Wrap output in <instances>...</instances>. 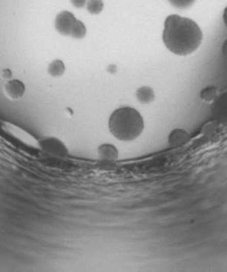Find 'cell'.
I'll return each mask as SVG.
<instances>
[{
  "instance_id": "obj_1",
  "label": "cell",
  "mask_w": 227,
  "mask_h": 272,
  "mask_svg": "<svg viewBox=\"0 0 227 272\" xmlns=\"http://www.w3.org/2000/svg\"><path fill=\"white\" fill-rule=\"evenodd\" d=\"M162 40L170 52L186 56L198 50L202 42V32L193 19L171 14L164 21Z\"/></svg>"
},
{
  "instance_id": "obj_2",
  "label": "cell",
  "mask_w": 227,
  "mask_h": 272,
  "mask_svg": "<svg viewBox=\"0 0 227 272\" xmlns=\"http://www.w3.org/2000/svg\"><path fill=\"white\" fill-rule=\"evenodd\" d=\"M108 129L115 139L121 142L136 140L143 133L144 119L132 107H120L108 119Z\"/></svg>"
},
{
  "instance_id": "obj_3",
  "label": "cell",
  "mask_w": 227,
  "mask_h": 272,
  "mask_svg": "<svg viewBox=\"0 0 227 272\" xmlns=\"http://www.w3.org/2000/svg\"><path fill=\"white\" fill-rule=\"evenodd\" d=\"M39 147L46 153L51 154L57 158H66L68 155V149L66 145L56 138H44L39 141Z\"/></svg>"
},
{
  "instance_id": "obj_4",
  "label": "cell",
  "mask_w": 227,
  "mask_h": 272,
  "mask_svg": "<svg viewBox=\"0 0 227 272\" xmlns=\"http://www.w3.org/2000/svg\"><path fill=\"white\" fill-rule=\"evenodd\" d=\"M77 21L75 15L70 11H62L54 19V27L58 34L62 36H71L72 29Z\"/></svg>"
},
{
  "instance_id": "obj_5",
  "label": "cell",
  "mask_w": 227,
  "mask_h": 272,
  "mask_svg": "<svg viewBox=\"0 0 227 272\" xmlns=\"http://www.w3.org/2000/svg\"><path fill=\"white\" fill-rule=\"evenodd\" d=\"M5 94L10 100H18L25 93V84L17 79H10L4 87Z\"/></svg>"
},
{
  "instance_id": "obj_6",
  "label": "cell",
  "mask_w": 227,
  "mask_h": 272,
  "mask_svg": "<svg viewBox=\"0 0 227 272\" xmlns=\"http://www.w3.org/2000/svg\"><path fill=\"white\" fill-rule=\"evenodd\" d=\"M97 153L98 157H100L104 161H116L118 159V155H119V152H118L117 148L113 144H102L98 146L97 148Z\"/></svg>"
},
{
  "instance_id": "obj_7",
  "label": "cell",
  "mask_w": 227,
  "mask_h": 272,
  "mask_svg": "<svg viewBox=\"0 0 227 272\" xmlns=\"http://www.w3.org/2000/svg\"><path fill=\"white\" fill-rule=\"evenodd\" d=\"M191 136L183 129H174L169 135V144L172 147H181L190 141Z\"/></svg>"
},
{
  "instance_id": "obj_8",
  "label": "cell",
  "mask_w": 227,
  "mask_h": 272,
  "mask_svg": "<svg viewBox=\"0 0 227 272\" xmlns=\"http://www.w3.org/2000/svg\"><path fill=\"white\" fill-rule=\"evenodd\" d=\"M136 99L142 104H151L155 100V91L151 86L143 85L136 90Z\"/></svg>"
},
{
  "instance_id": "obj_9",
  "label": "cell",
  "mask_w": 227,
  "mask_h": 272,
  "mask_svg": "<svg viewBox=\"0 0 227 272\" xmlns=\"http://www.w3.org/2000/svg\"><path fill=\"white\" fill-rule=\"evenodd\" d=\"M65 73V64L61 60H54L48 66V74L53 78H58Z\"/></svg>"
},
{
  "instance_id": "obj_10",
  "label": "cell",
  "mask_w": 227,
  "mask_h": 272,
  "mask_svg": "<svg viewBox=\"0 0 227 272\" xmlns=\"http://www.w3.org/2000/svg\"><path fill=\"white\" fill-rule=\"evenodd\" d=\"M88 12L93 15H97L102 13L104 9V3L103 0H88L86 6Z\"/></svg>"
},
{
  "instance_id": "obj_11",
  "label": "cell",
  "mask_w": 227,
  "mask_h": 272,
  "mask_svg": "<svg viewBox=\"0 0 227 272\" xmlns=\"http://www.w3.org/2000/svg\"><path fill=\"white\" fill-rule=\"evenodd\" d=\"M87 35V27L86 25L81 22L77 19L73 29H72V33H71V37L74 39H82L85 38Z\"/></svg>"
},
{
  "instance_id": "obj_12",
  "label": "cell",
  "mask_w": 227,
  "mask_h": 272,
  "mask_svg": "<svg viewBox=\"0 0 227 272\" xmlns=\"http://www.w3.org/2000/svg\"><path fill=\"white\" fill-rule=\"evenodd\" d=\"M176 9H187L194 5L195 0H168Z\"/></svg>"
},
{
  "instance_id": "obj_13",
  "label": "cell",
  "mask_w": 227,
  "mask_h": 272,
  "mask_svg": "<svg viewBox=\"0 0 227 272\" xmlns=\"http://www.w3.org/2000/svg\"><path fill=\"white\" fill-rule=\"evenodd\" d=\"M215 95H216V90L213 86H208L201 91V99L207 102L212 101L215 97Z\"/></svg>"
},
{
  "instance_id": "obj_14",
  "label": "cell",
  "mask_w": 227,
  "mask_h": 272,
  "mask_svg": "<svg viewBox=\"0 0 227 272\" xmlns=\"http://www.w3.org/2000/svg\"><path fill=\"white\" fill-rule=\"evenodd\" d=\"M72 5L77 9H82L87 6L88 0H71Z\"/></svg>"
},
{
  "instance_id": "obj_15",
  "label": "cell",
  "mask_w": 227,
  "mask_h": 272,
  "mask_svg": "<svg viewBox=\"0 0 227 272\" xmlns=\"http://www.w3.org/2000/svg\"><path fill=\"white\" fill-rule=\"evenodd\" d=\"M2 77L4 78V79H6V80H10L12 78V73H11V71H10V70H4L2 72Z\"/></svg>"
},
{
  "instance_id": "obj_16",
  "label": "cell",
  "mask_w": 227,
  "mask_h": 272,
  "mask_svg": "<svg viewBox=\"0 0 227 272\" xmlns=\"http://www.w3.org/2000/svg\"><path fill=\"white\" fill-rule=\"evenodd\" d=\"M107 71L110 72V73H116L117 72V67L115 65H111V66H108Z\"/></svg>"
},
{
  "instance_id": "obj_17",
  "label": "cell",
  "mask_w": 227,
  "mask_h": 272,
  "mask_svg": "<svg viewBox=\"0 0 227 272\" xmlns=\"http://www.w3.org/2000/svg\"><path fill=\"white\" fill-rule=\"evenodd\" d=\"M223 18H224V23L227 27V8L225 9V11H224V15H223Z\"/></svg>"
}]
</instances>
